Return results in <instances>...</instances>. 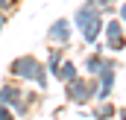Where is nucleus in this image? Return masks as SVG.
Listing matches in <instances>:
<instances>
[{"mask_svg":"<svg viewBox=\"0 0 126 120\" xmlns=\"http://www.w3.org/2000/svg\"><path fill=\"white\" fill-rule=\"evenodd\" d=\"M44 67V61L38 59V56H32V53H24V56H18V59L9 61V79H15V82H35V76H38V70Z\"/></svg>","mask_w":126,"mask_h":120,"instance_id":"1","label":"nucleus"},{"mask_svg":"<svg viewBox=\"0 0 126 120\" xmlns=\"http://www.w3.org/2000/svg\"><path fill=\"white\" fill-rule=\"evenodd\" d=\"M97 94V79L94 76H76L73 82L64 85V100L73 105H88Z\"/></svg>","mask_w":126,"mask_h":120,"instance_id":"2","label":"nucleus"},{"mask_svg":"<svg viewBox=\"0 0 126 120\" xmlns=\"http://www.w3.org/2000/svg\"><path fill=\"white\" fill-rule=\"evenodd\" d=\"M123 21L117 18V15H111V18H106L103 21V32H100V38H103V50H109V53H123L126 47V38H123Z\"/></svg>","mask_w":126,"mask_h":120,"instance_id":"3","label":"nucleus"},{"mask_svg":"<svg viewBox=\"0 0 126 120\" xmlns=\"http://www.w3.org/2000/svg\"><path fill=\"white\" fill-rule=\"evenodd\" d=\"M44 38H47L50 47H64V50H67L70 41H73V27H70V21H67V18H56V21L47 27Z\"/></svg>","mask_w":126,"mask_h":120,"instance_id":"4","label":"nucleus"},{"mask_svg":"<svg viewBox=\"0 0 126 120\" xmlns=\"http://www.w3.org/2000/svg\"><path fill=\"white\" fill-rule=\"evenodd\" d=\"M21 100H24V85H21V82L9 79V82H3V85H0V105L12 108V105H15V103H21Z\"/></svg>","mask_w":126,"mask_h":120,"instance_id":"5","label":"nucleus"},{"mask_svg":"<svg viewBox=\"0 0 126 120\" xmlns=\"http://www.w3.org/2000/svg\"><path fill=\"white\" fill-rule=\"evenodd\" d=\"M103 21L106 18H100V15H94L82 30H79V35H82V41L88 44V47H94V41H100V32H103Z\"/></svg>","mask_w":126,"mask_h":120,"instance_id":"6","label":"nucleus"},{"mask_svg":"<svg viewBox=\"0 0 126 120\" xmlns=\"http://www.w3.org/2000/svg\"><path fill=\"white\" fill-rule=\"evenodd\" d=\"M114 114H117V105H114L111 100H97V105L88 111L91 120H111Z\"/></svg>","mask_w":126,"mask_h":120,"instance_id":"7","label":"nucleus"},{"mask_svg":"<svg viewBox=\"0 0 126 120\" xmlns=\"http://www.w3.org/2000/svg\"><path fill=\"white\" fill-rule=\"evenodd\" d=\"M76 76H79V64H76L73 59H67V56H64V61L59 64V70H56V79H59L62 85H67V82H73Z\"/></svg>","mask_w":126,"mask_h":120,"instance_id":"8","label":"nucleus"},{"mask_svg":"<svg viewBox=\"0 0 126 120\" xmlns=\"http://www.w3.org/2000/svg\"><path fill=\"white\" fill-rule=\"evenodd\" d=\"M62 61H64V47H50V53H47V59H44V70H47L50 76H56V70H59Z\"/></svg>","mask_w":126,"mask_h":120,"instance_id":"9","label":"nucleus"},{"mask_svg":"<svg viewBox=\"0 0 126 120\" xmlns=\"http://www.w3.org/2000/svg\"><path fill=\"white\" fill-rule=\"evenodd\" d=\"M103 59H106V56H103V53H91V56H85V59H82V64H79V67H82V70H85V76H97V73H100V70H103Z\"/></svg>","mask_w":126,"mask_h":120,"instance_id":"10","label":"nucleus"},{"mask_svg":"<svg viewBox=\"0 0 126 120\" xmlns=\"http://www.w3.org/2000/svg\"><path fill=\"white\" fill-rule=\"evenodd\" d=\"M97 12L94 9H91V6H85V3H82V6H79V9H76V12H73V18H70V27H73V30H82V27H85V24H88V21H91V18H94Z\"/></svg>","mask_w":126,"mask_h":120,"instance_id":"11","label":"nucleus"},{"mask_svg":"<svg viewBox=\"0 0 126 120\" xmlns=\"http://www.w3.org/2000/svg\"><path fill=\"white\" fill-rule=\"evenodd\" d=\"M85 6H91L100 18H111L114 15V0H85Z\"/></svg>","mask_w":126,"mask_h":120,"instance_id":"12","label":"nucleus"},{"mask_svg":"<svg viewBox=\"0 0 126 120\" xmlns=\"http://www.w3.org/2000/svg\"><path fill=\"white\" fill-rule=\"evenodd\" d=\"M15 6H18V0H0V12H3V15H12Z\"/></svg>","mask_w":126,"mask_h":120,"instance_id":"13","label":"nucleus"},{"mask_svg":"<svg viewBox=\"0 0 126 120\" xmlns=\"http://www.w3.org/2000/svg\"><path fill=\"white\" fill-rule=\"evenodd\" d=\"M0 120H18L12 114V108H6V105H0Z\"/></svg>","mask_w":126,"mask_h":120,"instance_id":"14","label":"nucleus"},{"mask_svg":"<svg viewBox=\"0 0 126 120\" xmlns=\"http://www.w3.org/2000/svg\"><path fill=\"white\" fill-rule=\"evenodd\" d=\"M6 21H9V15H3V12H0V32H3V27H6Z\"/></svg>","mask_w":126,"mask_h":120,"instance_id":"15","label":"nucleus"},{"mask_svg":"<svg viewBox=\"0 0 126 120\" xmlns=\"http://www.w3.org/2000/svg\"><path fill=\"white\" fill-rule=\"evenodd\" d=\"M114 3H120V0H114Z\"/></svg>","mask_w":126,"mask_h":120,"instance_id":"16","label":"nucleus"},{"mask_svg":"<svg viewBox=\"0 0 126 120\" xmlns=\"http://www.w3.org/2000/svg\"><path fill=\"white\" fill-rule=\"evenodd\" d=\"M111 120H117V117H111Z\"/></svg>","mask_w":126,"mask_h":120,"instance_id":"17","label":"nucleus"}]
</instances>
